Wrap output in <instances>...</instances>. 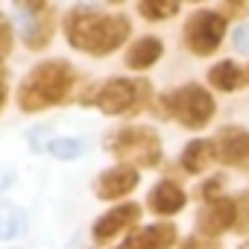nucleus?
Masks as SVG:
<instances>
[{
    "instance_id": "f257e3e1",
    "label": "nucleus",
    "mask_w": 249,
    "mask_h": 249,
    "mask_svg": "<svg viewBox=\"0 0 249 249\" xmlns=\"http://www.w3.org/2000/svg\"><path fill=\"white\" fill-rule=\"evenodd\" d=\"M132 18L126 12H108L94 3H76L62 15V38L71 50L108 59L132 41Z\"/></svg>"
},
{
    "instance_id": "f03ea898",
    "label": "nucleus",
    "mask_w": 249,
    "mask_h": 249,
    "mask_svg": "<svg viewBox=\"0 0 249 249\" xmlns=\"http://www.w3.org/2000/svg\"><path fill=\"white\" fill-rule=\"evenodd\" d=\"M76 85H79L76 65L62 56H53V59L33 65L24 73V79L18 82V91H15V103L21 111L38 114V111L65 106L71 100V94L76 91Z\"/></svg>"
},
{
    "instance_id": "7ed1b4c3",
    "label": "nucleus",
    "mask_w": 249,
    "mask_h": 249,
    "mask_svg": "<svg viewBox=\"0 0 249 249\" xmlns=\"http://www.w3.org/2000/svg\"><path fill=\"white\" fill-rule=\"evenodd\" d=\"M153 85L144 76H111L88 91L82 100L85 106L100 108L108 117H123V114H138L147 106H153Z\"/></svg>"
},
{
    "instance_id": "20e7f679",
    "label": "nucleus",
    "mask_w": 249,
    "mask_h": 249,
    "mask_svg": "<svg viewBox=\"0 0 249 249\" xmlns=\"http://www.w3.org/2000/svg\"><path fill=\"white\" fill-rule=\"evenodd\" d=\"M159 108L164 111V117L176 120L188 132H199V129L211 126V120L217 117V100H214L211 88H205L199 82H185V85L161 94Z\"/></svg>"
},
{
    "instance_id": "39448f33",
    "label": "nucleus",
    "mask_w": 249,
    "mask_h": 249,
    "mask_svg": "<svg viewBox=\"0 0 249 249\" xmlns=\"http://www.w3.org/2000/svg\"><path fill=\"white\" fill-rule=\"evenodd\" d=\"M229 36V15L211 6H194L182 21V47L196 59H211Z\"/></svg>"
},
{
    "instance_id": "423d86ee",
    "label": "nucleus",
    "mask_w": 249,
    "mask_h": 249,
    "mask_svg": "<svg viewBox=\"0 0 249 249\" xmlns=\"http://www.w3.org/2000/svg\"><path fill=\"white\" fill-rule=\"evenodd\" d=\"M108 153L120 164H132L138 170L159 167L161 156H164L161 135L153 126H147V123H129V126H120L108 138Z\"/></svg>"
},
{
    "instance_id": "0eeeda50",
    "label": "nucleus",
    "mask_w": 249,
    "mask_h": 249,
    "mask_svg": "<svg viewBox=\"0 0 249 249\" xmlns=\"http://www.w3.org/2000/svg\"><path fill=\"white\" fill-rule=\"evenodd\" d=\"M18 24H21L18 27V36H21L24 47L33 50V53L47 50L53 44L56 33L62 30V18H59V12L53 6H47L44 12H36V15H21Z\"/></svg>"
},
{
    "instance_id": "6e6552de",
    "label": "nucleus",
    "mask_w": 249,
    "mask_h": 249,
    "mask_svg": "<svg viewBox=\"0 0 249 249\" xmlns=\"http://www.w3.org/2000/svg\"><path fill=\"white\" fill-rule=\"evenodd\" d=\"M141 185V170L132 164H114L108 170H103L94 179V196L103 202H117V199H126L135 188Z\"/></svg>"
},
{
    "instance_id": "1a4fd4ad",
    "label": "nucleus",
    "mask_w": 249,
    "mask_h": 249,
    "mask_svg": "<svg viewBox=\"0 0 249 249\" xmlns=\"http://www.w3.org/2000/svg\"><path fill=\"white\" fill-rule=\"evenodd\" d=\"M214 147H217V161L234 170L249 167V129L237 126V123H226L214 135Z\"/></svg>"
},
{
    "instance_id": "9d476101",
    "label": "nucleus",
    "mask_w": 249,
    "mask_h": 249,
    "mask_svg": "<svg viewBox=\"0 0 249 249\" xmlns=\"http://www.w3.org/2000/svg\"><path fill=\"white\" fill-rule=\"evenodd\" d=\"M141 205L138 202H120V205H114L111 211H106L103 217H97L94 220V229H91V234H94V243H108V240H114L117 234H123L129 226H135L138 220H141Z\"/></svg>"
},
{
    "instance_id": "9b49d317",
    "label": "nucleus",
    "mask_w": 249,
    "mask_h": 249,
    "mask_svg": "<svg viewBox=\"0 0 249 249\" xmlns=\"http://www.w3.org/2000/svg\"><path fill=\"white\" fill-rule=\"evenodd\" d=\"M234 217H237V202L223 194L202 205V211L196 214V231L202 237H217L226 229H234Z\"/></svg>"
},
{
    "instance_id": "f8f14e48",
    "label": "nucleus",
    "mask_w": 249,
    "mask_h": 249,
    "mask_svg": "<svg viewBox=\"0 0 249 249\" xmlns=\"http://www.w3.org/2000/svg\"><path fill=\"white\" fill-rule=\"evenodd\" d=\"M164 59V38L144 33L138 38H132L126 47H123V65L135 73H147L150 68H156Z\"/></svg>"
},
{
    "instance_id": "ddd939ff",
    "label": "nucleus",
    "mask_w": 249,
    "mask_h": 249,
    "mask_svg": "<svg viewBox=\"0 0 249 249\" xmlns=\"http://www.w3.org/2000/svg\"><path fill=\"white\" fill-rule=\"evenodd\" d=\"M147 205L153 208V214L159 217H173L188 205V194L179 182L173 179H161L159 185H153V191L147 194Z\"/></svg>"
},
{
    "instance_id": "4468645a",
    "label": "nucleus",
    "mask_w": 249,
    "mask_h": 249,
    "mask_svg": "<svg viewBox=\"0 0 249 249\" xmlns=\"http://www.w3.org/2000/svg\"><path fill=\"white\" fill-rule=\"evenodd\" d=\"M246 85V68L234 59H220L208 68V88L220 94H234Z\"/></svg>"
},
{
    "instance_id": "2eb2a0df",
    "label": "nucleus",
    "mask_w": 249,
    "mask_h": 249,
    "mask_svg": "<svg viewBox=\"0 0 249 249\" xmlns=\"http://www.w3.org/2000/svg\"><path fill=\"white\" fill-rule=\"evenodd\" d=\"M217 161V147H214V138H194L185 144L182 156H179V164L188 176H199L205 173L211 164Z\"/></svg>"
},
{
    "instance_id": "dca6fc26",
    "label": "nucleus",
    "mask_w": 249,
    "mask_h": 249,
    "mask_svg": "<svg viewBox=\"0 0 249 249\" xmlns=\"http://www.w3.org/2000/svg\"><path fill=\"white\" fill-rule=\"evenodd\" d=\"M176 240H179V231L173 223H153L138 234H132L135 249H173Z\"/></svg>"
},
{
    "instance_id": "f3484780",
    "label": "nucleus",
    "mask_w": 249,
    "mask_h": 249,
    "mask_svg": "<svg viewBox=\"0 0 249 249\" xmlns=\"http://www.w3.org/2000/svg\"><path fill=\"white\" fill-rule=\"evenodd\" d=\"M185 0H135V12L147 24H164L182 15Z\"/></svg>"
},
{
    "instance_id": "a211bd4d",
    "label": "nucleus",
    "mask_w": 249,
    "mask_h": 249,
    "mask_svg": "<svg viewBox=\"0 0 249 249\" xmlns=\"http://www.w3.org/2000/svg\"><path fill=\"white\" fill-rule=\"evenodd\" d=\"M24 234H27V214L12 202H0V240H15Z\"/></svg>"
},
{
    "instance_id": "6ab92c4d",
    "label": "nucleus",
    "mask_w": 249,
    "mask_h": 249,
    "mask_svg": "<svg viewBox=\"0 0 249 249\" xmlns=\"http://www.w3.org/2000/svg\"><path fill=\"white\" fill-rule=\"evenodd\" d=\"M47 153L56 156L59 161H73V159H79L85 153V144L79 138H50Z\"/></svg>"
},
{
    "instance_id": "aec40b11",
    "label": "nucleus",
    "mask_w": 249,
    "mask_h": 249,
    "mask_svg": "<svg viewBox=\"0 0 249 249\" xmlns=\"http://www.w3.org/2000/svg\"><path fill=\"white\" fill-rule=\"evenodd\" d=\"M15 41H18V30H15V24H12V18L0 9V56H12V50H15Z\"/></svg>"
},
{
    "instance_id": "412c9836",
    "label": "nucleus",
    "mask_w": 249,
    "mask_h": 249,
    "mask_svg": "<svg viewBox=\"0 0 249 249\" xmlns=\"http://www.w3.org/2000/svg\"><path fill=\"white\" fill-rule=\"evenodd\" d=\"M223 188H226V179H223V176H211V179H205V182L199 185V199H202V202L217 199V196H223Z\"/></svg>"
},
{
    "instance_id": "4be33fe9",
    "label": "nucleus",
    "mask_w": 249,
    "mask_h": 249,
    "mask_svg": "<svg viewBox=\"0 0 249 249\" xmlns=\"http://www.w3.org/2000/svg\"><path fill=\"white\" fill-rule=\"evenodd\" d=\"M237 217H234V229L240 231V234H249V191L246 194H240L237 199Z\"/></svg>"
},
{
    "instance_id": "5701e85b",
    "label": "nucleus",
    "mask_w": 249,
    "mask_h": 249,
    "mask_svg": "<svg viewBox=\"0 0 249 249\" xmlns=\"http://www.w3.org/2000/svg\"><path fill=\"white\" fill-rule=\"evenodd\" d=\"M231 47L243 56H249V21H240L231 33Z\"/></svg>"
},
{
    "instance_id": "b1692460",
    "label": "nucleus",
    "mask_w": 249,
    "mask_h": 249,
    "mask_svg": "<svg viewBox=\"0 0 249 249\" xmlns=\"http://www.w3.org/2000/svg\"><path fill=\"white\" fill-rule=\"evenodd\" d=\"M226 3V15L229 18H237V21H246V15H249V0H223Z\"/></svg>"
},
{
    "instance_id": "393cba45",
    "label": "nucleus",
    "mask_w": 249,
    "mask_h": 249,
    "mask_svg": "<svg viewBox=\"0 0 249 249\" xmlns=\"http://www.w3.org/2000/svg\"><path fill=\"white\" fill-rule=\"evenodd\" d=\"M12 3L21 15H36V12H44L50 6V0H12Z\"/></svg>"
},
{
    "instance_id": "a878e982",
    "label": "nucleus",
    "mask_w": 249,
    "mask_h": 249,
    "mask_svg": "<svg viewBox=\"0 0 249 249\" xmlns=\"http://www.w3.org/2000/svg\"><path fill=\"white\" fill-rule=\"evenodd\" d=\"M12 182H15V173H12L9 167L0 164V194H3L6 188H12Z\"/></svg>"
},
{
    "instance_id": "bb28decb",
    "label": "nucleus",
    "mask_w": 249,
    "mask_h": 249,
    "mask_svg": "<svg viewBox=\"0 0 249 249\" xmlns=\"http://www.w3.org/2000/svg\"><path fill=\"white\" fill-rule=\"evenodd\" d=\"M6 103H9V85H6V82H0V111L6 108Z\"/></svg>"
},
{
    "instance_id": "cd10ccee",
    "label": "nucleus",
    "mask_w": 249,
    "mask_h": 249,
    "mask_svg": "<svg viewBox=\"0 0 249 249\" xmlns=\"http://www.w3.org/2000/svg\"><path fill=\"white\" fill-rule=\"evenodd\" d=\"M106 6H123V3H129V0H103Z\"/></svg>"
},
{
    "instance_id": "c85d7f7f",
    "label": "nucleus",
    "mask_w": 249,
    "mask_h": 249,
    "mask_svg": "<svg viewBox=\"0 0 249 249\" xmlns=\"http://www.w3.org/2000/svg\"><path fill=\"white\" fill-rule=\"evenodd\" d=\"M0 82H6V65H3V56H0Z\"/></svg>"
},
{
    "instance_id": "c756f323",
    "label": "nucleus",
    "mask_w": 249,
    "mask_h": 249,
    "mask_svg": "<svg viewBox=\"0 0 249 249\" xmlns=\"http://www.w3.org/2000/svg\"><path fill=\"white\" fill-rule=\"evenodd\" d=\"M188 6H208V0H185Z\"/></svg>"
},
{
    "instance_id": "7c9ffc66",
    "label": "nucleus",
    "mask_w": 249,
    "mask_h": 249,
    "mask_svg": "<svg viewBox=\"0 0 249 249\" xmlns=\"http://www.w3.org/2000/svg\"><path fill=\"white\" fill-rule=\"evenodd\" d=\"M237 249H249V237H246V240H243V243H240Z\"/></svg>"
},
{
    "instance_id": "2f4dec72",
    "label": "nucleus",
    "mask_w": 249,
    "mask_h": 249,
    "mask_svg": "<svg viewBox=\"0 0 249 249\" xmlns=\"http://www.w3.org/2000/svg\"><path fill=\"white\" fill-rule=\"evenodd\" d=\"M246 85H249V65H246Z\"/></svg>"
}]
</instances>
